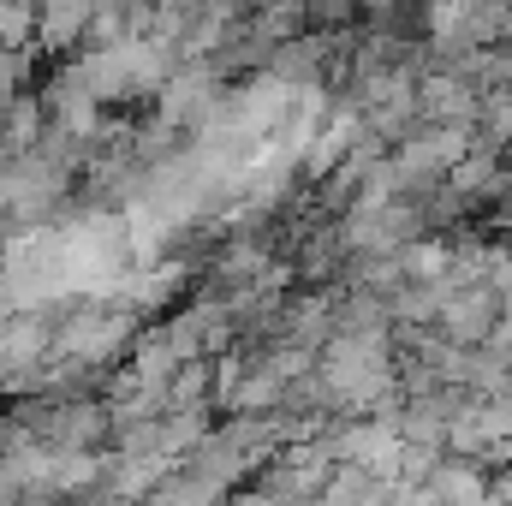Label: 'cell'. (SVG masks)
Returning a JSON list of instances; mask_svg holds the SVG:
<instances>
[{
	"instance_id": "cell-1",
	"label": "cell",
	"mask_w": 512,
	"mask_h": 506,
	"mask_svg": "<svg viewBox=\"0 0 512 506\" xmlns=\"http://www.w3.org/2000/svg\"><path fill=\"white\" fill-rule=\"evenodd\" d=\"M495 328H501V292H495L489 280H483V286H459V292H447L441 322H435V334H441L447 346H459V352L489 346Z\"/></svg>"
},
{
	"instance_id": "cell-3",
	"label": "cell",
	"mask_w": 512,
	"mask_h": 506,
	"mask_svg": "<svg viewBox=\"0 0 512 506\" xmlns=\"http://www.w3.org/2000/svg\"><path fill=\"white\" fill-rule=\"evenodd\" d=\"M90 18H96V6H48V12H36V48H48V54H66V48H84L90 42Z\"/></svg>"
},
{
	"instance_id": "cell-2",
	"label": "cell",
	"mask_w": 512,
	"mask_h": 506,
	"mask_svg": "<svg viewBox=\"0 0 512 506\" xmlns=\"http://www.w3.org/2000/svg\"><path fill=\"white\" fill-rule=\"evenodd\" d=\"M417 120H423V126H441V131H477V120H483V96H477L465 78L435 72V78L417 84Z\"/></svg>"
}]
</instances>
